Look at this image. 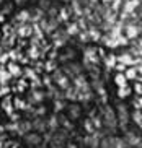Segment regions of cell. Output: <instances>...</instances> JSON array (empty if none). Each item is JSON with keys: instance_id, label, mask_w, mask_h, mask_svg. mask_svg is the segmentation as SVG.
<instances>
[{"instance_id": "5b68a950", "label": "cell", "mask_w": 142, "mask_h": 148, "mask_svg": "<svg viewBox=\"0 0 142 148\" xmlns=\"http://www.w3.org/2000/svg\"><path fill=\"white\" fill-rule=\"evenodd\" d=\"M124 78L127 80V82H136V80H141V72H137V69L136 67H127V69L124 70Z\"/></svg>"}, {"instance_id": "8992f818", "label": "cell", "mask_w": 142, "mask_h": 148, "mask_svg": "<svg viewBox=\"0 0 142 148\" xmlns=\"http://www.w3.org/2000/svg\"><path fill=\"white\" fill-rule=\"evenodd\" d=\"M116 96H118V99L119 101H124V99H127V98L132 96V90H131L129 85H127V86H123V88H118Z\"/></svg>"}, {"instance_id": "9c48e42d", "label": "cell", "mask_w": 142, "mask_h": 148, "mask_svg": "<svg viewBox=\"0 0 142 148\" xmlns=\"http://www.w3.org/2000/svg\"><path fill=\"white\" fill-rule=\"evenodd\" d=\"M13 12H15V5H13V2H5L2 7H0V13L5 15V16H10V15H13Z\"/></svg>"}, {"instance_id": "3957f363", "label": "cell", "mask_w": 142, "mask_h": 148, "mask_svg": "<svg viewBox=\"0 0 142 148\" xmlns=\"http://www.w3.org/2000/svg\"><path fill=\"white\" fill-rule=\"evenodd\" d=\"M5 70L8 72V75L13 80L21 78V75H23V67L20 65L18 62H8V64L5 65Z\"/></svg>"}, {"instance_id": "7c38bea8", "label": "cell", "mask_w": 142, "mask_h": 148, "mask_svg": "<svg viewBox=\"0 0 142 148\" xmlns=\"http://www.w3.org/2000/svg\"><path fill=\"white\" fill-rule=\"evenodd\" d=\"M141 106H142L141 96H134L132 95V99H131V108H132V111H141Z\"/></svg>"}, {"instance_id": "6da1fadb", "label": "cell", "mask_w": 142, "mask_h": 148, "mask_svg": "<svg viewBox=\"0 0 142 148\" xmlns=\"http://www.w3.org/2000/svg\"><path fill=\"white\" fill-rule=\"evenodd\" d=\"M64 111H67V114H65V117L69 119L70 122H75L78 121V119L83 116V108L80 103H67V106H65Z\"/></svg>"}, {"instance_id": "30bf717a", "label": "cell", "mask_w": 142, "mask_h": 148, "mask_svg": "<svg viewBox=\"0 0 142 148\" xmlns=\"http://www.w3.org/2000/svg\"><path fill=\"white\" fill-rule=\"evenodd\" d=\"M113 82H114L116 88L127 86V80L124 78V75H123V73H114V77H113Z\"/></svg>"}, {"instance_id": "9a60e30c", "label": "cell", "mask_w": 142, "mask_h": 148, "mask_svg": "<svg viewBox=\"0 0 142 148\" xmlns=\"http://www.w3.org/2000/svg\"><path fill=\"white\" fill-rule=\"evenodd\" d=\"M28 0H13V5H25Z\"/></svg>"}, {"instance_id": "277c9868", "label": "cell", "mask_w": 142, "mask_h": 148, "mask_svg": "<svg viewBox=\"0 0 142 148\" xmlns=\"http://www.w3.org/2000/svg\"><path fill=\"white\" fill-rule=\"evenodd\" d=\"M101 64H105V70H106V72H111V70L114 69V65L118 64L116 54H114V52H108L106 57L101 60Z\"/></svg>"}, {"instance_id": "ba28073f", "label": "cell", "mask_w": 142, "mask_h": 148, "mask_svg": "<svg viewBox=\"0 0 142 148\" xmlns=\"http://www.w3.org/2000/svg\"><path fill=\"white\" fill-rule=\"evenodd\" d=\"M65 106H67V101L65 99H54L52 101V111H54V114H60L65 109Z\"/></svg>"}, {"instance_id": "4fadbf2b", "label": "cell", "mask_w": 142, "mask_h": 148, "mask_svg": "<svg viewBox=\"0 0 142 148\" xmlns=\"http://www.w3.org/2000/svg\"><path fill=\"white\" fill-rule=\"evenodd\" d=\"M131 90H132V95L134 96H141V93H142V82H141V80H136L134 85L131 86Z\"/></svg>"}, {"instance_id": "52a82bcc", "label": "cell", "mask_w": 142, "mask_h": 148, "mask_svg": "<svg viewBox=\"0 0 142 148\" xmlns=\"http://www.w3.org/2000/svg\"><path fill=\"white\" fill-rule=\"evenodd\" d=\"M141 116H142L141 111H132V109H131V112H129V122H132L137 129H141V125H142V117H141Z\"/></svg>"}, {"instance_id": "2e32d148", "label": "cell", "mask_w": 142, "mask_h": 148, "mask_svg": "<svg viewBox=\"0 0 142 148\" xmlns=\"http://www.w3.org/2000/svg\"><path fill=\"white\" fill-rule=\"evenodd\" d=\"M5 2H7V0H0V7H2V5L5 3Z\"/></svg>"}, {"instance_id": "8fae6325", "label": "cell", "mask_w": 142, "mask_h": 148, "mask_svg": "<svg viewBox=\"0 0 142 148\" xmlns=\"http://www.w3.org/2000/svg\"><path fill=\"white\" fill-rule=\"evenodd\" d=\"M83 130H85V135H93L95 134V127L91 124V121L88 117L83 121Z\"/></svg>"}, {"instance_id": "7a4b0ae2", "label": "cell", "mask_w": 142, "mask_h": 148, "mask_svg": "<svg viewBox=\"0 0 142 148\" xmlns=\"http://www.w3.org/2000/svg\"><path fill=\"white\" fill-rule=\"evenodd\" d=\"M23 142H25V145L28 148H41L44 145V138H43V135L38 134V132H33L31 130L30 134H26L21 137Z\"/></svg>"}, {"instance_id": "5bb4252c", "label": "cell", "mask_w": 142, "mask_h": 148, "mask_svg": "<svg viewBox=\"0 0 142 148\" xmlns=\"http://www.w3.org/2000/svg\"><path fill=\"white\" fill-rule=\"evenodd\" d=\"M12 95V86L10 85H2L0 86V99L5 98V96H10Z\"/></svg>"}]
</instances>
